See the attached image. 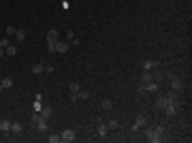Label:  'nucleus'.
<instances>
[{
	"label": "nucleus",
	"instance_id": "9",
	"mask_svg": "<svg viewBox=\"0 0 192 143\" xmlns=\"http://www.w3.org/2000/svg\"><path fill=\"white\" fill-rule=\"evenodd\" d=\"M96 132H98L101 137H107V135H109V128H107V124H103V122H101L98 126H96Z\"/></svg>",
	"mask_w": 192,
	"mask_h": 143
},
{
	"label": "nucleus",
	"instance_id": "6",
	"mask_svg": "<svg viewBox=\"0 0 192 143\" xmlns=\"http://www.w3.org/2000/svg\"><path fill=\"white\" fill-rule=\"evenodd\" d=\"M145 124H147V117H145V115H139V117H137V122L132 124V130H139L141 126H145Z\"/></svg>",
	"mask_w": 192,
	"mask_h": 143
},
{
	"label": "nucleus",
	"instance_id": "13",
	"mask_svg": "<svg viewBox=\"0 0 192 143\" xmlns=\"http://www.w3.org/2000/svg\"><path fill=\"white\" fill-rule=\"evenodd\" d=\"M154 77H152V70H143V75H141V81L143 83H147V81H152Z\"/></svg>",
	"mask_w": 192,
	"mask_h": 143
},
{
	"label": "nucleus",
	"instance_id": "7",
	"mask_svg": "<svg viewBox=\"0 0 192 143\" xmlns=\"http://www.w3.org/2000/svg\"><path fill=\"white\" fill-rule=\"evenodd\" d=\"M171 90L173 92H181L184 90V81L181 79H171Z\"/></svg>",
	"mask_w": 192,
	"mask_h": 143
},
{
	"label": "nucleus",
	"instance_id": "29",
	"mask_svg": "<svg viewBox=\"0 0 192 143\" xmlns=\"http://www.w3.org/2000/svg\"><path fill=\"white\" fill-rule=\"evenodd\" d=\"M66 39L73 41V39H75V32H73V30H66Z\"/></svg>",
	"mask_w": 192,
	"mask_h": 143
},
{
	"label": "nucleus",
	"instance_id": "12",
	"mask_svg": "<svg viewBox=\"0 0 192 143\" xmlns=\"http://www.w3.org/2000/svg\"><path fill=\"white\" fill-rule=\"evenodd\" d=\"M43 70H45V62H39V64L32 66V73H34V75H41Z\"/></svg>",
	"mask_w": 192,
	"mask_h": 143
},
{
	"label": "nucleus",
	"instance_id": "30",
	"mask_svg": "<svg viewBox=\"0 0 192 143\" xmlns=\"http://www.w3.org/2000/svg\"><path fill=\"white\" fill-rule=\"evenodd\" d=\"M5 56V49H2V47H0V58H2Z\"/></svg>",
	"mask_w": 192,
	"mask_h": 143
},
{
	"label": "nucleus",
	"instance_id": "18",
	"mask_svg": "<svg viewBox=\"0 0 192 143\" xmlns=\"http://www.w3.org/2000/svg\"><path fill=\"white\" fill-rule=\"evenodd\" d=\"M5 54H7V56H15V54H17V47H15V45H9L7 49H5Z\"/></svg>",
	"mask_w": 192,
	"mask_h": 143
},
{
	"label": "nucleus",
	"instance_id": "14",
	"mask_svg": "<svg viewBox=\"0 0 192 143\" xmlns=\"http://www.w3.org/2000/svg\"><path fill=\"white\" fill-rule=\"evenodd\" d=\"M75 96H77V101H79V98H83V101H88V98H90V92H88V90H79V92L75 94Z\"/></svg>",
	"mask_w": 192,
	"mask_h": 143
},
{
	"label": "nucleus",
	"instance_id": "3",
	"mask_svg": "<svg viewBox=\"0 0 192 143\" xmlns=\"http://www.w3.org/2000/svg\"><path fill=\"white\" fill-rule=\"evenodd\" d=\"M60 139H62L64 143H68V141H75V139H77V132H75L73 128H66V130L60 135Z\"/></svg>",
	"mask_w": 192,
	"mask_h": 143
},
{
	"label": "nucleus",
	"instance_id": "20",
	"mask_svg": "<svg viewBox=\"0 0 192 143\" xmlns=\"http://www.w3.org/2000/svg\"><path fill=\"white\" fill-rule=\"evenodd\" d=\"M164 105H166V96H160V98L156 101V107H158V109H164Z\"/></svg>",
	"mask_w": 192,
	"mask_h": 143
},
{
	"label": "nucleus",
	"instance_id": "17",
	"mask_svg": "<svg viewBox=\"0 0 192 143\" xmlns=\"http://www.w3.org/2000/svg\"><path fill=\"white\" fill-rule=\"evenodd\" d=\"M68 90H70V94H77V92L81 90V85H79L77 81H73V83H70V85H68Z\"/></svg>",
	"mask_w": 192,
	"mask_h": 143
},
{
	"label": "nucleus",
	"instance_id": "19",
	"mask_svg": "<svg viewBox=\"0 0 192 143\" xmlns=\"http://www.w3.org/2000/svg\"><path fill=\"white\" fill-rule=\"evenodd\" d=\"M15 39H17V41H23V39H26V30H21V28L15 30Z\"/></svg>",
	"mask_w": 192,
	"mask_h": 143
},
{
	"label": "nucleus",
	"instance_id": "11",
	"mask_svg": "<svg viewBox=\"0 0 192 143\" xmlns=\"http://www.w3.org/2000/svg\"><path fill=\"white\" fill-rule=\"evenodd\" d=\"M23 130V126H21V122H11V132H15V135H19Z\"/></svg>",
	"mask_w": 192,
	"mask_h": 143
},
{
	"label": "nucleus",
	"instance_id": "15",
	"mask_svg": "<svg viewBox=\"0 0 192 143\" xmlns=\"http://www.w3.org/2000/svg\"><path fill=\"white\" fill-rule=\"evenodd\" d=\"M41 117L49 120V117H51V109H49V107H43V109H41Z\"/></svg>",
	"mask_w": 192,
	"mask_h": 143
},
{
	"label": "nucleus",
	"instance_id": "23",
	"mask_svg": "<svg viewBox=\"0 0 192 143\" xmlns=\"http://www.w3.org/2000/svg\"><path fill=\"white\" fill-rule=\"evenodd\" d=\"M47 141H49V143H58V141H62V139H60V135H49V137H47Z\"/></svg>",
	"mask_w": 192,
	"mask_h": 143
},
{
	"label": "nucleus",
	"instance_id": "8",
	"mask_svg": "<svg viewBox=\"0 0 192 143\" xmlns=\"http://www.w3.org/2000/svg\"><path fill=\"white\" fill-rule=\"evenodd\" d=\"M143 88H145V92H158V83L152 79V81H147V83H143Z\"/></svg>",
	"mask_w": 192,
	"mask_h": 143
},
{
	"label": "nucleus",
	"instance_id": "21",
	"mask_svg": "<svg viewBox=\"0 0 192 143\" xmlns=\"http://www.w3.org/2000/svg\"><path fill=\"white\" fill-rule=\"evenodd\" d=\"M156 66V62H152V60H147V62H143V70H152Z\"/></svg>",
	"mask_w": 192,
	"mask_h": 143
},
{
	"label": "nucleus",
	"instance_id": "16",
	"mask_svg": "<svg viewBox=\"0 0 192 143\" xmlns=\"http://www.w3.org/2000/svg\"><path fill=\"white\" fill-rule=\"evenodd\" d=\"M9 88H13V79L11 77H5L2 79V90H9Z\"/></svg>",
	"mask_w": 192,
	"mask_h": 143
},
{
	"label": "nucleus",
	"instance_id": "5",
	"mask_svg": "<svg viewBox=\"0 0 192 143\" xmlns=\"http://www.w3.org/2000/svg\"><path fill=\"white\" fill-rule=\"evenodd\" d=\"M54 49H56L58 54H66V51H68V43H66V41H58V43L54 45Z\"/></svg>",
	"mask_w": 192,
	"mask_h": 143
},
{
	"label": "nucleus",
	"instance_id": "10",
	"mask_svg": "<svg viewBox=\"0 0 192 143\" xmlns=\"http://www.w3.org/2000/svg\"><path fill=\"white\" fill-rule=\"evenodd\" d=\"M0 130L2 132H11V120H0Z\"/></svg>",
	"mask_w": 192,
	"mask_h": 143
},
{
	"label": "nucleus",
	"instance_id": "1",
	"mask_svg": "<svg viewBox=\"0 0 192 143\" xmlns=\"http://www.w3.org/2000/svg\"><path fill=\"white\" fill-rule=\"evenodd\" d=\"M60 41V32L58 30H49V32H47V49H49V51H56L54 49V45Z\"/></svg>",
	"mask_w": 192,
	"mask_h": 143
},
{
	"label": "nucleus",
	"instance_id": "24",
	"mask_svg": "<svg viewBox=\"0 0 192 143\" xmlns=\"http://www.w3.org/2000/svg\"><path fill=\"white\" fill-rule=\"evenodd\" d=\"M43 109V105H41V94L36 96V101H34V111H41Z\"/></svg>",
	"mask_w": 192,
	"mask_h": 143
},
{
	"label": "nucleus",
	"instance_id": "27",
	"mask_svg": "<svg viewBox=\"0 0 192 143\" xmlns=\"http://www.w3.org/2000/svg\"><path fill=\"white\" fill-rule=\"evenodd\" d=\"M15 30H17L15 26H9V28H7V36H15Z\"/></svg>",
	"mask_w": 192,
	"mask_h": 143
},
{
	"label": "nucleus",
	"instance_id": "26",
	"mask_svg": "<svg viewBox=\"0 0 192 143\" xmlns=\"http://www.w3.org/2000/svg\"><path fill=\"white\" fill-rule=\"evenodd\" d=\"M11 43H9V39L5 36V39H0V47H2V49H7V47H9Z\"/></svg>",
	"mask_w": 192,
	"mask_h": 143
},
{
	"label": "nucleus",
	"instance_id": "28",
	"mask_svg": "<svg viewBox=\"0 0 192 143\" xmlns=\"http://www.w3.org/2000/svg\"><path fill=\"white\" fill-rule=\"evenodd\" d=\"M154 130H156V132H158V135H162V132H164V130H166V128H164V124H158V126H156V128H154Z\"/></svg>",
	"mask_w": 192,
	"mask_h": 143
},
{
	"label": "nucleus",
	"instance_id": "2",
	"mask_svg": "<svg viewBox=\"0 0 192 143\" xmlns=\"http://www.w3.org/2000/svg\"><path fill=\"white\" fill-rule=\"evenodd\" d=\"M145 139L152 143H158V141H162V135H158L154 128H145Z\"/></svg>",
	"mask_w": 192,
	"mask_h": 143
},
{
	"label": "nucleus",
	"instance_id": "22",
	"mask_svg": "<svg viewBox=\"0 0 192 143\" xmlns=\"http://www.w3.org/2000/svg\"><path fill=\"white\" fill-rule=\"evenodd\" d=\"M107 128L109 130H117V120H109L107 122Z\"/></svg>",
	"mask_w": 192,
	"mask_h": 143
},
{
	"label": "nucleus",
	"instance_id": "25",
	"mask_svg": "<svg viewBox=\"0 0 192 143\" xmlns=\"http://www.w3.org/2000/svg\"><path fill=\"white\" fill-rule=\"evenodd\" d=\"M103 109H105V111H111V109H113V103H111V101H103Z\"/></svg>",
	"mask_w": 192,
	"mask_h": 143
},
{
	"label": "nucleus",
	"instance_id": "4",
	"mask_svg": "<svg viewBox=\"0 0 192 143\" xmlns=\"http://www.w3.org/2000/svg\"><path fill=\"white\" fill-rule=\"evenodd\" d=\"M36 128H39V132H47V128H49L47 120H45V117H41V113H39V117H36Z\"/></svg>",
	"mask_w": 192,
	"mask_h": 143
}]
</instances>
